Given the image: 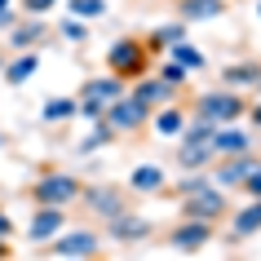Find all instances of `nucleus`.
Masks as SVG:
<instances>
[{"instance_id":"f257e3e1","label":"nucleus","mask_w":261,"mask_h":261,"mask_svg":"<svg viewBox=\"0 0 261 261\" xmlns=\"http://www.w3.org/2000/svg\"><path fill=\"white\" fill-rule=\"evenodd\" d=\"M107 71L124 84H133L146 71H155V54H151V44H146V36H120L107 49Z\"/></svg>"},{"instance_id":"f03ea898","label":"nucleus","mask_w":261,"mask_h":261,"mask_svg":"<svg viewBox=\"0 0 261 261\" xmlns=\"http://www.w3.org/2000/svg\"><path fill=\"white\" fill-rule=\"evenodd\" d=\"M80 191H84V181L75 177V173L49 168V173H40V177L27 186V199L31 204H54V208H75L80 204Z\"/></svg>"},{"instance_id":"7ed1b4c3","label":"nucleus","mask_w":261,"mask_h":261,"mask_svg":"<svg viewBox=\"0 0 261 261\" xmlns=\"http://www.w3.org/2000/svg\"><path fill=\"white\" fill-rule=\"evenodd\" d=\"M244 111H248V93H234V89H213V93L191 97V115L208 124H234L244 120Z\"/></svg>"},{"instance_id":"20e7f679","label":"nucleus","mask_w":261,"mask_h":261,"mask_svg":"<svg viewBox=\"0 0 261 261\" xmlns=\"http://www.w3.org/2000/svg\"><path fill=\"white\" fill-rule=\"evenodd\" d=\"M128 93V84L124 80H115V75H89V80L80 84V93H75V107H80V115L89 124L93 120H102V115H107V102H115V97H124Z\"/></svg>"},{"instance_id":"39448f33","label":"nucleus","mask_w":261,"mask_h":261,"mask_svg":"<svg viewBox=\"0 0 261 261\" xmlns=\"http://www.w3.org/2000/svg\"><path fill=\"white\" fill-rule=\"evenodd\" d=\"M80 204L89 208V217H97L102 226H107L111 217H120L124 208H133L128 204V186H115V181H84V191H80Z\"/></svg>"},{"instance_id":"423d86ee","label":"nucleus","mask_w":261,"mask_h":261,"mask_svg":"<svg viewBox=\"0 0 261 261\" xmlns=\"http://www.w3.org/2000/svg\"><path fill=\"white\" fill-rule=\"evenodd\" d=\"M102 120L115 128V138H142L146 133V124H151V107H142L133 93L115 97V102H107V115Z\"/></svg>"},{"instance_id":"0eeeda50","label":"nucleus","mask_w":261,"mask_h":261,"mask_svg":"<svg viewBox=\"0 0 261 261\" xmlns=\"http://www.w3.org/2000/svg\"><path fill=\"white\" fill-rule=\"evenodd\" d=\"M217 239V221H199V217H177L164 230V244L173 252H204Z\"/></svg>"},{"instance_id":"6e6552de","label":"nucleus","mask_w":261,"mask_h":261,"mask_svg":"<svg viewBox=\"0 0 261 261\" xmlns=\"http://www.w3.org/2000/svg\"><path fill=\"white\" fill-rule=\"evenodd\" d=\"M257 164H261V155H257V151L217 155V160L208 164V177H213V186H221V191H239V186H244V177H248Z\"/></svg>"},{"instance_id":"1a4fd4ad","label":"nucleus","mask_w":261,"mask_h":261,"mask_svg":"<svg viewBox=\"0 0 261 261\" xmlns=\"http://www.w3.org/2000/svg\"><path fill=\"white\" fill-rule=\"evenodd\" d=\"M226 213H230V199H226V191L221 186H199L195 195H181V217H199V221H226Z\"/></svg>"},{"instance_id":"9d476101","label":"nucleus","mask_w":261,"mask_h":261,"mask_svg":"<svg viewBox=\"0 0 261 261\" xmlns=\"http://www.w3.org/2000/svg\"><path fill=\"white\" fill-rule=\"evenodd\" d=\"M44 257H102V234L97 230H58L44 244Z\"/></svg>"},{"instance_id":"9b49d317","label":"nucleus","mask_w":261,"mask_h":261,"mask_svg":"<svg viewBox=\"0 0 261 261\" xmlns=\"http://www.w3.org/2000/svg\"><path fill=\"white\" fill-rule=\"evenodd\" d=\"M49 40H54V27H49L44 18L22 14L14 27H9V44H5V49H9V54H22V49H44Z\"/></svg>"},{"instance_id":"f8f14e48","label":"nucleus","mask_w":261,"mask_h":261,"mask_svg":"<svg viewBox=\"0 0 261 261\" xmlns=\"http://www.w3.org/2000/svg\"><path fill=\"white\" fill-rule=\"evenodd\" d=\"M67 213L71 208H54V204H36L27 217V244H49L58 230H67Z\"/></svg>"},{"instance_id":"ddd939ff","label":"nucleus","mask_w":261,"mask_h":261,"mask_svg":"<svg viewBox=\"0 0 261 261\" xmlns=\"http://www.w3.org/2000/svg\"><path fill=\"white\" fill-rule=\"evenodd\" d=\"M107 234L115 239V244H142V239H151V234H155V221L142 217L138 208H124L120 217L107 221Z\"/></svg>"},{"instance_id":"4468645a","label":"nucleus","mask_w":261,"mask_h":261,"mask_svg":"<svg viewBox=\"0 0 261 261\" xmlns=\"http://www.w3.org/2000/svg\"><path fill=\"white\" fill-rule=\"evenodd\" d=\"M186 120H191V97H186V102L173 97V102H164V107L151 111V124H146V128H151L155 138H177L181 128H186Z\"/></svg>"},{"instance_id":"2eb2a0df","label":"nucleus","mask_w":261,"mask_h":261,"mask_svg":"<svg viewBox=\"0 0 261 261\" xmlns=\"http://www.w3.org/2000/svg\"><path fill=\"white\" fill-rule=\"evenodd\" d=\"M128 93L138 97L142 107H164V102H173V97H181L186 93V89H177V84H168V80H160V75H155V71H146V75H142V80H133L128 84Z\"/></svg>"},{"instance_id":"dca6fc26","label":"nucleus","mask_w":261,"mask_h":261,"mask_svg":"<svg viewBox=\"0 0 261 261\" xmlns=\"http://www.w3.org/2000/svg\"><path fill=\"white\" fill-rule=\"evenodd\" d=\"M230 14V0H173V18L177 22H213V18Z\"/></svg>"},{"instance_id":"f3484780","label":"nucleus","mask_w":261,"mask_h":261,"mask_svg":"<svg viewBox=\"0 0 261 261\" xmlns=\"http://www.w3.org/2000/svg\"><path fill=\"white\" fill-rule=\"evenodd\" d=\"M252 146H257V133L244 128V120L217 124V133H213V151L217 155H239V151H252Z\"/></svg>"},{"instance_id":"a211bd4d","label":"nucleus","mask_w":261,"mask_h":261,"mask_svg":"<svg viewBox=\"0 0 261 261\" xmlns=\"http://www.w3.org/2000/svg\"><path fill=\"white\" fill-rule=\"evenodd\" d=\"M261 80V58H239L230 67H221V89H234V93H252Z\"/></svg>"},{"instance_id":"6ab92c4d","label":"nucleus","mask_w":261,"mask_h":261,"mask_svg":"<svg viewBox=\"0 0 261 261\" xmlns=\"http://www.w3.org/2000/svg\"><path fill=\"white\" fill-rule=\"evenodd\" d=\"M36 71H40V49H22V54H9L5 71H0V80L9 84V89H22Z\"/></svg>"},{"instance_id":"aec40b11","label":"nucleus","mask_w":261,"mask_h":261,"mask_svg":"<svg viewBox=\"0 0 261 261\" xmlns=\"http://www.w3.org/2000/svg\"><path fill=\"white\" fill-rule=\"evenodd\" d=\"M124 186H128V195H164L168 191V173L160 164H138Z\"/></svg>"},{"instance_id":"412c9836","label":"nucleus","mask_w":261,"mask_h":261,"mask_svg":"<svg viewBox=\"0 0 261 261\" xmlns=\"http://www.w3.org/2000/svg\"><path fill=\"white\" fill-rule=\"evenodd\" d=\"M226 226H230V239H252V234H261V199H248L244 208H230L226 213Z\"/></svg>"},{"instance_id":"4be33fe9","label":"nucleus","mask_w":261,"mask_h":261,"mask_svg":"<svg viewBox=\"0 0 261 261\" xmlns=\"http://www.w3.org/2000/svg\"><path fill=\"white\" fill-rule=\"evenodd\" d=\"M217 160V151H213V142H181L177 138V164L191 173V168H208Z\"/></svg>"},{"instance_id":"5701e85b","label":"nucleus","mask_w":261,"mask_h":261,"mask_svg":"<svg viewBox=\"0 0 261 261\" xmlns=\"http://www.w3.org/2000/svg\"><path fill=\"white\" fill-rule=\"evenodd\" d=\"M164 58L181 62V67L191 71V75H195V71H204V67H208V54H204V49H195L191 40H177V44H168V49H164Z\"/></svg>"},{"instance_id":"b1692460","label":"nucleus","mask_w":261,"mask_h":261,"mask_svg":"<svg viewBox=\"0 0 261 261\" xmlns=\"http://www.w3.org/2000/svg\"><path fill=\"white\" fill-rule=\"evenodd\" d=\"M75 115H80L75 97H44V107H40V120L44 124H71Z\"/></svg>"},{"instance_id":"393cba45","label":"nucleus","mask_w":261,"mask_h":261,"mask_svg":"<svg viewBox=\"0 0 261 261\" xmlns=\"http://www.w3.org/2000/svg\"><path fill=\"white\" fill-rule=\"evenodd\" d=\"M111 142H115V128H111L107 120H93L89 138H84V142H75V151H80V155H93L97 146H111Z\"/></svg>"},{"instance_id":"a878e982","label":"nucleus","mask_w":261,"mask_h":261,"mask_svg":"<svg viewBox=\"0 0 261 261\" xmlns=\"http://www.w3.org/2000/svg\"><path fill=\"white\" fill-rule=\"evenodd\" d=\"M67 9L84 22H97V18H107V0H67Z\"/></svg>"},{"instance_id":"bb28decb","label":"nucleus","mask_w":261,"mask_h":261,"mask_svg":"<svg viewBox=\"0 0 261 261\" xmlns=\"http://www.w3.org/2000/svg\"><path fill=\"white\" fill-rule=\"evenodd\" d=\"M155 75L168 84H177V89H186V80H191V71L181 67V62H173V58H164V62H155Z\"/></svg>"},{"instance_id":"cd10ccee","label":"nucleus","mask_w":261,"mask_h":261,"mask_svg":"<svg viewBox=\"0 0 261 261\" xmlns=\"http://www.w3.org/2000/svg\"><path fill=\"white\" fill-rule=\"evenodd\" d=\"M62 40H67V44H84V40H89V22L71 14L67 22H62Z\"/></svg>"},{"instance_id":"c85d7f7f","label":"nucleus","mask_w":261,"mask_h":261,"mask_svg":"<svg viewBox=\"0 0 261 261\" xmlns=\"http://www.w3.org/2000/svg\"><path fill=\"white\" fill-rule=\"evenodd\" d=\"M62 0H18V14H31V18H44V14H54Z\"/></svg>"},{"instance_id":"c756f323","label":"nucleus","mask_w":261,"mask_h":261,"mask_svg":"<svg viewBox=\"0 0 261 261\" xmlns=\"http://www.w3.org/2000/svg\"><path fill=\"white\" fill-rule=\"evenodd\" d=\"M18 18H22V14H18V5H14V0H0V31H9Z\"/></svg>"},{"instance_id":"7c9ffc66","label":"nucleus","mask_w":261,"mask_h":261,"mask_svg":"<svg viewBox=\"0 0 261 261\" xmlns=\"http://www.w3.org/2000/svg\"><path fill=\"white\" fill-rule=\"evenodd\" d=\"M239 191H244L248 199H261V164H257V168H252V173L244 177V186H239Z\"/></svg>"},{"instance_id":"2f4dec72","label":"nucleus","mask_w":261,"mask_h":261,"mask_svg":"<svg viewBox=\"0 0 261 261\" xmlns=\"http://www.w3.org/2000/svg\"><path fill=\"white\" fill-rule=\"evenodd\" d=\"M244 120H248V128L257 133L261 128V102H248V111H244Z\"/></svg>"},{"instance_id":"473e14b6","label":"nucleus","mask_w":261,"mask_h":261,"mask_svg":"<svg viewBox=\"0 0 261 261\" xmlns=\"http://www.w3.org/2000/svg\"><path fill=\"white\" fill-rule=\"evenodd\" d=\"M0 239H14V217L0 208Z\"/></svg>"},{"instance_id":"72a5a7b5","label":"nucleus","mask_w":261,"mask_h":261,"mask_svg":"<svg viewBox=\"0 0 261 261\" xmlns=\"http://www.w3.org/2000/svg\"><path fill=\"white\" fill-rule=\"evenodd\" d=\"M5 257H14V248H9V239H0V261Z\"/></svg>"},{"instance_id":"f704fd0d","label":"nucleus","mask_w":261,"mask_h":261,"mask_svg":"<svg viewBox=\"0 0 261 261\" xmlns=\"http://www.w3.org/2000/svg\"><path fill=\"white\" fill-rule=\"evenodd\" d=\"M5 62H9V49H0V71H5Z\"/></svg>"},{"instance_id":"c9c22d12","label":"nucleus","mask_w":261,"mask_h":261,"mask_svg":"<svg viewBox=\"0 0 261 261\" xmlns=\"http://www.w3.org/2000/svg\"><path fill=\"white\" fill-rule=\"evenodd\" d=\"M5 146H9V142H5V133H0V151H5Z\"/></svg>"},{"instance_id":"e433bc0d","label":"nucleus","mask_w":261,"mask_h":261,"mask_svg":"<svg viewBox=\"0 0 261 261\" xmlns=\"http://www.w3.org/2000/svg\"><path fill=\"white\" fill-rule=\"evenodd\" d=\"M252 93H261V80H257V89H252Z\"/></svg>"},{"instance_id":"4c0bfd02","label":"nucleus","mask_w":261,"mask_h":261,"mask_svg":"<svg viewBox=\"0 0 261 261\" xmlns=\"http://www.w3.org/2000/svg\"><path fill=\"white\" fill-rule=\"evenodd\" d=\"M257 18H261V0H257Z\"/></svg>"},{"instance_id":"58836bf2","label":"nucleus","mask_w":261,"mask_h":261,"mask_svg":"<svg viewBox=\"0 0 261 261\" xmlns=\"http://www.w3.org/2000/svg\"><path fill=\"white\" fill-rule=\"evenodd\" d=\"M257 142H261V128H257Z\"/></svg>"},{"instance_id":"ea45409f","label":"nucleus","mask_w":261,"mask_h":261,"mask_svg":"<svg viewBox=\"0 0 261 261\" xmlns=\"http://www.w3.org/2000/svg\"><path fill=\"white\" fill-rule=\"evenodd\" d=\"M230 5H234V0H230Z\"/></svg>"}]
</instances>
